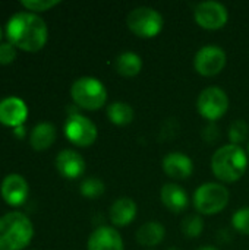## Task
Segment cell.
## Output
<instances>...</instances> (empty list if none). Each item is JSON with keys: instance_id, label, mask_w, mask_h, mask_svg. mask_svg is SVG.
<instances>
[{"instance_id": "9", "label": "cell", "mask_w": 249, "mask_h": 250, "mask_svg": "<svg viewBox=\"0 0 249 250\" xmlns=\"http://www.w3.org/2000/svg\"><path fill=\"white\" fill-rule=\"evenodd\" d=\"M227 63V56L226 51L216 45V44H208L200 48L194 57V67L197 73L205 78H211L219 75Z\"/></svg>"}, {"instance_id": "23", "label": "cell", "mask_w": 249, "mask_h": 250, "mask_svg": "<svg viewBox=\"0 0 249 250\" xmlns=\"http://www.w3.org/2000/svg\"><path fill=\"white\" fill-rule=\"evenodd\" d=\"M204 230V220L200 215H189L182 223V231L186 237L195 239Z\"/></svg>"}, {"instance_id": "26", "label": "cell", "mask_w": 249, "mask_h": 250, "mask_svg": "<svg viewBox=\"0 0 249 250\" xmlns=\"http://www.w3.org/2000/svg\"><path fill=\"white\" fill-rule=\"evenodd\" d=\"M60 1L59 0H23L21 4L28 10V12H45L54 6H57Z\"/></svg>"}, {"instance_id": "19", "label": "cell", "mask_w": 249, "mask_h": 250, "mask_svg": "<svg viewBox=\"0 0 249 250\" xmlns=\"http://www.w3.org/2000/svg\"><path fill=\"white\" fill-rule=\"evenodd\" d=\"M164 236H166V230H164L163 224H160L158 221H148L138 229L136 242L141 246L153 248V246L160 245L163 242Z\"/></svg>"}, {"instance_id": "10", "label": "cell", "mask_w": 249, "mask_h": 250, "mask_svg": "<svg viewBox=\"0 0 249 250\" xmlns=\"http://www.w3.org/2000/svg\"><path fill=\"white\" fill-rule=\"evenodd\" d=\"M194 18L201 28L208 31H216L227 23L229 12L225 4L210 0V1H203L195 7Z\"/></svg>"}, {"instance_id": "20", "label": "cell", "mask_w": 249, "mask_h": 250, "mask_svg": "<svg viewBox=\"0 0 249 250\" xmlns=\"http://www.w3.org/2000/svg\"><path fill=\"white\" fill-rule=\"evenodd\" d=\"M114 70L123 78H134L142 70V59L134 51H125L114 59Z\"/></svg>"}, {"instance_id": "14", "label": "cell", "mask_w": 249, "mask_h": 250, "mask_svg": "<svg viewBox=\"0 0 249 250\" xmlns=\"http://www.w3.org/2000/svg\"><path fill=\"white\" fill-rule=\"evenodd\" d=\"M163 171L175 180H185L194 173L192 160L183 152H169L161 161Z\"/></svg>"}, {"instance_id": "24", "label": "cell", "mask_w": 249, "mask_h": 250, "mask_svg": "<svg viewBox=\"0 0 249 250\" xmlns=\"http://www.w3.org/2000/svg\"><path fill=\"white\" fill-rule=\"evenodd\" d=\"M249 136V126L244 120H235L229 127V139L233 145L244 144Z\"/></svg>"}, {"instance_id": "32", "label": "cell", "mask_w": 249, "mask_h": 250, "mask_svg": "<svg viewBox=\"0 0 249 250\" xmlns=\"http://www.w3.org/2000/svg\"><path fill=\"white\" fill-rule=\"evenodd\" d=\"M248 157H249V144H248Z\"/></svg>"}, {"instance_id": "29", "label": "cell", "mask_w": 249, "mask_h": 250, "mask_svg": "<svg viewBox=\"0 0 249 250\" xmlns=\"http://www.w3.org/2000/svg\"><path fill=\"white\" fill-rule=\"evenodd\" d=\"M195 250H219L216 249V248H213V246H201V248H198V249Z\"/></svg>"}, {"instance_id": "13", "label": "cell", "mask_w": 249, "mask_h": 250, "mask_svg": "<svg viewBox=\"0 0 249 250\" xmlns=\"http://www.w3.org/2000/svg\"><path fill=\"white\" fill-rule=\"evenodd\" d=\"M56 168L62 177L73 180L85 173V160L73 149H63L56 157Z\"/></svg>"}, {"instance_id": "2", "label": "cell", "mask_w": 249, "mask_h": 250, "mask_svg": "<svg viewBox=\"0 0 249 250\" xmlns=\"http://www.w3.org/2000/svg\"><path fill=\"white\" fill-rule=\"evenodd\" d=\"M248 168V155L239 145H225L211 157L213 174L225 183H235L242 179Z\"/></svg>"}, {"instance_id": "30", "label": "cell", "mask_w": 249, "mask_h": 250, "mask_svg": "<svg viewBox=\"0 0 249 250\" xmlns=\"http://www.w3.org/2000/svg\"><path fill=\"white\" fill-rule=\"evenodd\" d=\"M167 250H179V249H178V248H169Z\"/></svg>"}, {"instance_id": "27", "label": "cell", "mask_w": 249, "mask_h": 250, "mask_svg": "<svg viewBox=\"0 0 249 250\" xmlns=\"http://www.w3.org/2000/svg\"><path fill=\"white\" fill-rule=\"evenodd\" d=\"M16 59V47L13 44L1 42L0 44V64H9Z\"/></svg>"}, {"instance_id": "28", "label": "cell", "mask_w": 249, "mask_h": 250, "mask_svg": "<svg viewBox=\"0 0 249 250\" xmlns=\"http://www.w3.org/2000/svg\"><path fill=\"white\" fill-rule=\"evenodd\" d=\"M13 132H15V135H16V136H19V138H23V135H25V129H23V126L15 127V129H13Z\"/></svg>"}, {"instance_id": "15", "label": "cell", "mask_w": 249, "mask_h": 250, "mask_svg": "<svg viewBox=\"0 0 249 250\" xmlns=\"http://www.w3.org/2000/svg\"><path fill=\"white\" fill-rule=\"evenodd\" d=\"M88 250H125L123 240L116 229L113 227H98L95 229L87 243Z\"/></svg>"}, {"instance_id": "16", "label": "cell", "mask_w": 249, "mask_h": 250, "mask_svg": "<svg viewBox=\"0 0 249 250\" xmlns=\"http://www.w3.org/2000/svg\"><path fill=\"white\" fill-rule=\"evenodd\" d=\"M138 208L134 199L131 198H119L113 202L109 211V218L114 227H126L136 217Z\"/></svg>"}, {"instance_id": "21", "label": "cell", "mask_w": 249, "mask_h": 250, "mask_svg": "<svg viewBox=\"0 0 249 250\" xmlns=\"http://www.w3.org/2000/svg\"><path fill=\"white\" fill-rule=\"evenodd\" d=\"M109 120L116 125V126H126L129 125L132 120H134V108L128 104V103H123V101H116V103H112L109 107H107V111H106Z\"/></svg>"}, {"instance_id": "6", "label": "cell", "mask_w": 249, "mask_h": 250, "mask_svg": "<svg viewBox=\"0 0 249 250\" xmlns=\"http://www.w3.org/2000/svg\"><path fill=\"white\" fill-rule=\"evenodd\" d=\"M126 25L129 31L139 38H154L163 31L164 19L158 10L148 6H139L129 12Z\"/></svg>"}, {"instance_id": "18", "label": "cell", "mask_w": 249, "mask_h": 250, "mask_svg": "<svg viewBox=\"0 0 249 250\" xmlns=\"http://www.w3.org/2000/svg\"><path fill=\"white\" fill-rule=\"evenodd\" d=\"M56 141V127L54 125L48 122L38 123L34 126L29 138V144L35 151H44L48 149Z\"/></svg>"}, {"instance_id": "1", "label": "cell", "mask_w": 249, "mask_h": 250, "mask_svg": "<svg viewBox=\"0 0 249 250\" xmlns=\"http://www.w3.org/2000/svg\"><path fill=\"white\" fill-rule=\"evenodd\" d=\"M6 35L16 48L35 53L40 51L48 38V29L43 18L31 12H18L6 23Z\"/></svg>"}, {"instance_id": "17", "label": "cell", "mask_w": 249, "mask_h": 250, "mask_svg": "<svg viewBox=\"0 0 249 250\" xmlns=\"http://www.w3.org/2000/svg\"><path fill=\"white\" fill-rule=\"evenodd\" d=\"M161 204L173 214H181L188 208L189 199L186 192L176 183H166L160 192Z\"/></svg>"}, {"instance_id": "12", "label": "cell", "mask_w": 249, "mask_h": 250, "mask_svg": "<svg viewBox=\"0 0 249 250\" xmlns=\"http://www.w3.org/2000/svg\"><path fill=\"white\" fill-rule=\"evenodd\" d=\"M28 117L26 104L18 97H7L0 101V123L9 127H19Z\"/></svg>"}, {"instance_id": "31", "label": "cell", "mask_w": 249, "mask_h": 250, "mask_svg": "<svg viewBox=\"0 0 249 250\" xmlns=\"http://www.w3.org/2000/svg\"><path fill=\"white\" fill-rule=\"evenodd\" d=\"M0 38H1V28H0Z\"/></svg>"}, {"instance_id": "5", "label": "cell", "mask_w": 249, "mask_h": 250, "mask_svg": "<svg viewBox=\"0 0 249 250\" xmlns=\"http://www.w3.org/2000/svg\"><path fill=\"white\" fill-rule=\"evenodd\" d=\"M229 190L220 185L207 182L201 185L194 193V207L203 215H216L222 212L229 204Z\"/></svg>"}, {"instance_id": "7", "label": "cell", "mask_w": 249, "mask_h": 250, "mask_svg": "<svg viewBox=\"0 0 249 250\" xmlns=\"http://www.w3.org/2000/svg\"><path fill=\"white\" fill-rule=\"evenodd\" d=\"M197 110L204 119L214 123L227 113V110H229V97L222 88L208 86L198 95Z\"/></svg>"}, {"instance_id": "3", "label": "cell", "mask_w": 249, "mask_h": 250, "mask_svg": "<svg viewBox=\"0 0 249 250\" xmlns=\"http://www.w3.org/2000/svg\"><path fill=\"white\" fill-rule=\"evenodd\" d=\"M34 237L31 220L22 212H7L0 217V250L25 249Z\"/></svg>"}, {"instance_id": "22", "label": "cell", "mask_w": 249, "mask_h": 250, "mask_svg": "<svg viewBox=\"0 0 249 250\" xmlns=\"http://www.w3.org/2000/svg\"><path fill=\"white\" fill-rule=\"evenodd\" d=\"M81 195L88 199H95L101 196L106 190L104 183L98 177H88L81 183Z\"/></svg>"}, {"instance_id": "4", "label": "cell", "mask_w": 249, "mask_h": 250, "mask_svg": "<svg viewBox=\"0 0 249 250\" xmlns=\"http://www.w3.org/2000/svg\"><path fill=\"white\" fill-rule=\"evenodd\" d=\"M70 97L78 107L88 111H95L106 104L107 88L100 79L84 76L72 83Z\"/></svg>"}, {"instance_id": "8", "label": "cell", "mask_w": 249, "mask_h": 250, "mask_svg": "<svg viewBox=\"0 0 249 250\" xmlns=\"http://www.w3.org/2000/svg\"><path fill=\"white\" fill-rule=\"evenodd\" d=\"M65 136L68 141L76 146L87 148L91 146L98 136L97 126L82 114H72L65 123Z\"/></svg>"}, {"instance_id": "11", "label": "cell", "mask_w": 249, "mask_h": 250, "mask_svg": "<svg viewBox=\"0 0 249 250\" xmlns=\"http://www.w3.org/2000/svg\"><path fill=\"white\" fill-rule=\"evenodd\" d=\"M0 192H1V198L4 199V202L7 205L19 207V205L25 204V201L28 199L29 186L21 174L12 173L3 179Z\"/></svg>"}, {"instance_id": "25", "label": "cell", "mask_w": 249, "mask_h": 250, "mask_svg": "<svg viewBox=\"0 0 249 250\" xmlns=\"http://www.w3.org/2000/svg\"><path fill=\"white\" fill-rule=\"evenodd\" d=\"M232 226L238 233L249 236V207L238 209L232 215Z\"/></svg>"}]
</instances>
